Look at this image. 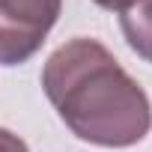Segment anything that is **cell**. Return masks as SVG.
Wrapping results in <instances>:
<instances>
[{
    "label": "cell",
    "mask_w": 152,
    "mask_h": 152,
    "mask_svg": "<svg viewBox=\"0 0 152 152\" xmlns=\"http://www.w3.org/2000/svg\"><path fill=\"white\" fill-rule=\"evenodd\" d=\"M63 12V0H0V66L30 60Z\"/></svg>",
    "instance_id": "7a4b0ae2"
},
{
    "label": "cell",
    "mask_w": 152,
    "mask_h": 152,
    "mask_svg": "<svg viewBox=\"0 0 152 152\" xmlns=\"http://www.w3.org/2000/svg\"><path fill=\"white\" fill-rule=\"evenodd\" d=\"M96 3H99L102 9H107V12H125L134 0H96Z\"/></svg>",
    "instance_id": "5b68a950"
},
{
    "label": "cell",
    "mask_w": 152,
    "mask_h": 152,
    "mask_svg": "<svg viewBox=\"0 0 152 152\" xmlns=\"http://www.w3.org/2000/svg\"><path fill=\"white\" fill-rule=\"evenodd\" d=\"M42 87L72 134L96 146H134L152 128L149 96L96 39L60 45L45 63Z\"/></svg>",
    "instance_id": "6da1fadb"
},
{
    "label": "cell",
    "mask_w": 152,
    "mask_h": 152,
    "mask_svg": "<svg viewBox=\"0 0 152 152\" xmlns=\"http://www.w3.org/2000/svg\"><path fill=\"white\" fill-rule=\"evenodd\" d=\"M0 152H30V149H27V143H24L18 134L0 128Z\"/></svg>",
    "instance_id": "277c9868"
},
{
    "label": "cell",
    "mask_w": 152,
    "mask_h": 152,
    "mask_svg": "<svg viewBox=\"0 0 152 152\" xmlns=\"http://www.w3.org/2000/svg\"><path fill=\"white\" fill-rule=\"evenodd\" d=\"M122 36L134 54L152 63V0H134L119 18Z\"/></svg>",
    "instance_id": "3957f363"
}]
</instances>
